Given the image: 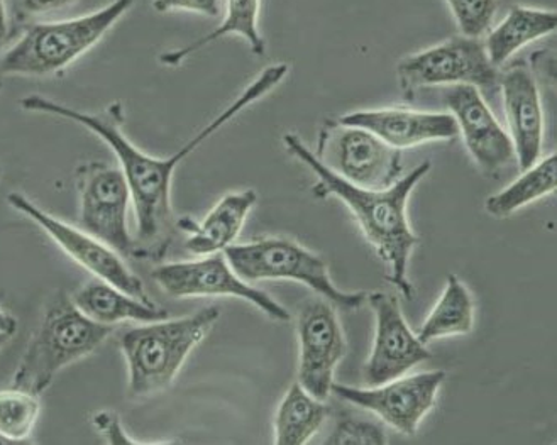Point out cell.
I'll use <instances>...</instances> for the list:
<instances>
[{
  "mask_svg": "<svg viewBox=\"0 0 557 445\" xmlns=\"http://www.w3.org/2000/svg\"><path fill=\"white\" fill-rule=\"evenodd\" d=\"M288 75V65L267 66L255 81L236 97L230 107L212 119L203 129L190 137L172 157L154 158L148 152L136 148L121 131L119 124L123 121V107L112 103L106 114H88L72 107L54 102L41 96H27L21 100L24 111L38 114L57 115L77 122L85 129L99 136L114 152L119 168L123 170L129 185L136 213V259H154L160 261L169 252L170 244L176 233V219L172 207L173 173L182 161L187 160L195 149L202 146L210 136H214L225 124L245 112L249 106L263 99L271 90H275L283 78Z\"/></svg>",
  "mask_w": 557,
  "mask_h": 445,
  "instance_id": "cell-1",
  "label": "cell"
},
{
  "mask_svg": "<svg viewBox=\"0 0 557 445\" xmlns=\"http://www.w3.org/2000/svg\"><path fill=\"white\" fill-rule=\"evenodd\" d=\"M283 143L297 160L306 163L318 176V185L313 190L319 197L333 195L355 213L368 243L376 249L388 268V282L407 300H412L413 285L409 280V261L420 239L410 227L407 206L413 188L431 172V161L417 164L409 175L400 176L398 182L385 190H370L356 187L331 172L318 160L315 152L307 148L306 143L295 134H285Z\"/></svg>",
  "mask_w": 557,
  "mask_h": 445,
  "instance_id": "cell-2",
  "label": "cell"
},
{
  "mask_svg": "<svg viewBox=\"0 0 557 445\" xmlns=\"http://www.w3.org/2000/svg\"><path fill=\"white\" fill-rule=\"evenodd\" d=\"M112 332V325L88 319L60 289L45 307L41 324L24 350L12 386L42 395L60 371L96 353Z\"/></svg>",
  "mask_w": 557,
  "mask_h": 445,
  "instance_id": "cell-3",
  "label": "cell"
},
{
  "mask_svg": "<svg viewBox=\"0 0 557 445\" xmlns=\"http://www.w3.org/2000/svg\"><path fill=\"white\" fill-rule=\"evenodd\" d=\"M219 317L221 309L210 305L182 319L158 320L124 332L121 350L129 371V395L145 398L170 388Z\"/></svg>",
  "mask_w": 557,
  "mask_h": 445,
  "instance_id": "cell-4",
  "label": "cell"
},
{
  "mask_svg": "<svg viewBox=\"0 0 557 445\" xmlns=\"http://www.w3.org/2000/svg\"><path fill=\"white\" fill-rule=\"evenodd\" d=\"M136 0L111 4L75 20L36 23L0 54V73L16 76H51L65 72L123 20Z\"/></svg>",
  "mask_w": 557,
  "mask_h": 445,
  "instance_id": "cell-5",
  "label": "cell"
},
{
  "mask_svg": "<svg viewBox=\"0 0 557 445\" xmlns=\"http://www.w3.org/2000/svg\"><path fill=\"white\" fill-rule=\"evenodd\" d=\"M231 268L245 282L292 280L313 289L319 297L346 310L367 304L364 292H343L334 285L327 263L321 256L285 237H261L252 243L230 246L224 251Z\"/></svg>",
  "mask_w": 557,
  "mask_h": 445,
  "instance_id": "cell-6",
  "label": "cell"
},
{
  "mask_svg": "<svg viewBox=\"0 0 557 445\" xmlns=\"http://www.w3.org/2000/svg\"><path fill=\"white\" fill-rule=\"evenodd\" d=\"M75 182L81 203V228L124 258H136V240L127 228V209L133 198L123 170L92 161L77 168Z\"/></svg>",
  "mask_w": 557,
  "mask_h": 445,
  "instance_id": "cell-7",
  "label": "cell"
},
{
  "mask_svg": "<svg viewBox=\"0 0 557 445\" xmlns=\"http://www.w3.org/2000/svg\"><path fill=\"white\" fill-rule=\"evenodd\" d=\"M315 157L341 178L370 190H385L401 176L398 149L361 127L344 126L339 121L325 124Z\"/></svg>",
  "mask_w": 557,
  "mask_h": 445,
  "instance_id": "cell-8",
  "label": "cell"
},
{
  "mask_svg": "<svg viewBox=\"0 0 557 445\" xmlns=\"http://www.w3.org/2000/svg\"><path fill=\"white\" fill-rule=\"evenodd\" d=\"M397 73L405 96H412L417 88L437 85L493 88L500 81L483 41L462 35L405 57L398 61Z\"/></svg>",
  "mask_w": 557,
  "mask_h": 445,
  "instance_id": "cell-9",
  "label": "cell"
},
{
  "mask_svg": "<svg viewBox=\"0 0 557 445\" xmlns=\"http://www.w3.org/2000/svg\"><path fill=\"white\" fill-rule=\"evenodd\" d=\"M154 282L175 298L234 297L249 301L270 319L288 322L290 313L275 298L255 288L231 268L224 252L202 256L197 261L160 264L154 268Z\"/></svg>",
  "mask_w": 557,
  "mask_h": 445,
  "instance_id": "cell-10",
  "label": "cell"
},
{
  "mask_svg": "<svg viewBox=\"0 0 557 445\" xmlns=\"http://www.w3.org/2000/svg\"><path fill=\"white\" fill-rule=\"evenodd\" d=\"M8 202L12 209H16L29 221L38 224L75 263L92 273L97 280L111 283L112 286H117L139 300L151 301L143 280L127 268L123 256L109 248L108 244L85 233L84 228L72 227L66 222L53 218L23 194L12 191L8 195Z\"/></svg>",
  "mask_w": 557,
  "mask_h": 445,
  "instance_id": "cell-11",
  "label": "cell"
},
{
  "mask_svg": "<svg viewBox=\"0 0 557 445\" xmlns=\"http://www.w3.org/2000/svg\"><path fill=\"white\" fill-rule=\"evenodd\" d=\"M297 335L298 385L325 401L333 392L337 364L346 355V339L334 305L322 297L309 298L298 310Z\"/></svg>",
  "mask_w": 557,
  "mask_h": 445,
  "instance_id": "cell-12",
  "label": "cell"
},
{
  "mask_svg": "<svg viewBox=\"0 0 557 445\" xmlns=\"http://www.w3.org/2000/svg\"><path fill=\"white\" fill-rule=\"evenodd\" d=\"M446 376L443 370L428 371L416 376L397 378L368 390L334 383L333 393L348 404L379 416L400 434L416 435L420 422L434 408Z\"/></svg>",
  "mask_w": 557,
  "mask_h": 445,
  "instance_id": "cell-13",
  "label": "cell"
},
{
  "mask_svg": "<svg viewBox=\"0 0 557 445\" xmlns=\"http://www.w3.org/2000/svg\"><path fill=\"white\" fill-rule=\"evenodd\" d=\"M367 304L376 319L373 349L364 364L368 386H380L405 376L417 364L432 358L428 346L410 331L394 295L373 292L367 295Z\"/></svg>",
  "mask_w": 557,
  "mask_h": 445,
  "instance_id": "cell-14",
  "label": "cell"
},
{
  "mask_svg": "<svg viewBox=\"0 0 557 445\" xmlns=\"http://www.w3.org/2000/svg\"><path fill=\"white\" fill-rule=\"evenodd\" d=\"M444 106L458 124L466 148L485 175H498L516 164L510 136L473 85H453L444 91Z\"/></svg>",
  "mask_w": 557,
  "mask_h": 445,
  "instance_id": "cell-15",
  "label": "cell"
},
{
  "mask_svg": "<svg viewBox=\"0 0 557 445\" xmlns=\"http://www.w3.org/2000/svg\"><path fill=\"white\" fill-rule=\"evenodd\" d=\"M339 122L344 126L361 127L398 151L425 143L453 141L459 136L458 124L449 112H420L388 107L349 112Z\"/></svg>",
  "mask_w": 557,
  "mask_h": 445,
  "instance_id": "cell-16",
  "label": "cell"
},
{
  "mask_svg": "<svg viewBox=\"0 0 557 445\" xmlns=\"http://www.w3.org/2000/svg\"><path fill=\"white\" fill-rule=\"evenodd\" d=\"M502 100L507 118L508 136L516 149L520 170H527L541 160L544 143V111L537 82L529 69L513 66L500 75Z\"/></svg>",
  "mask_w": 557,
  "mask_h": 445,
  "instance_id": "cell-17",
  "label": "cell"
},
{
  "mask_svg": "<svg viewBox=\"0 0 557 445\" xmlns=\"http://www.w3.org/2000/svg\"><path fill=\"white\" fill-rule=\"evenodd\" d=\"M256 202L258 194L255 190L236 191L222 197L202 222H195L190 218L178 219L176 228L188 234L185 243L187 251L195 256L224 252L239 236Z\"/></svg>",
  "mask_w": 557,
  "mask_h": 445,
  "instance_id": "cell-18",
  "label": "cell"
},
{
  "mask_svg": "<svg viewBox=\"0 0 557 445\" xmlns=\"http://www.w3.org/2000/svg\"><path fill=\"white\" fill-rule=\"evenodd\" d=\"M73 304L88 317L102 325L121 324V322H139L149 324L169 319V312L161 309L153 300L145 301L126 294L117 286L102 280H92L78 288L72 297Z\"/></svg>",
  "mask_w": 557,
  "mask_h": 445,
  "instance_id": "cell-19",
  "label": "cell"
},
{
  "mask_svg": "<svg viewBox=\"0 0 557 445\" xmlns=\"http://www.w3.org/2000/svg\"><path fill=\"white\" fill-rule=\"evenodd\" d=\"M557 14L553 9L513 5L498 26L493 27L483 46L496 69H500L523 46L546 38L556 30Z\"/></svg>",
  "mask_w": 557,
  "mask_h": 445,
  "instance_id": "cell-20",
  "label": "cell"
},
{
  "mask_svg": "<svg viewBox=\"0 0 557 445\" xmlns=\"http://www.w3.org/2000/svg\"><path fill=\"white\" fill-rule=\"evenodd\" d=\"M260 9L261 0H227L224 20L214 30H210L209 35L195 39L184 48L161 54V63L166 66L182 65L191 54L202 50L203 46L225 38V36H239L248 42L252 54L264 57L267 41L260 30Z\"/></svg>",
  "mask_w": 557,
  "mask_h": 445,
  "instance_id": "cell-21",
  "label": "cell"
},
{
  "mask_svg": "<svg viewBox=\"0 0 557 445\" xmlns=\"http://www.w3.org/2000/svg\"><path fill=\"white\" fill-rule=\"evenodd\" d=\"M473 325L474 301L470 289L466 288L465 283L455 273H450L443 295L417 332V337L420 343L428 346L429 343L449 335L470 334Z\"/></svg>",
  "mask_w": 557,
  "mask_h": 445,
  "instance_id": "cell-22",
  "label": "cell"
},
{
  "mask_svg": "<svg viewBox=\"0 0 557 445\" xmlns=\"http://www.w3.org/2000/svg\"><path fill=\"white\" fill-rule=\"evenodd\" d=\"M329 410L324 401L294 383L280 404L275 416V442L278 445H304L321 431Z\"/></svg>",
  "mask_w": 557,
  "mask_h": 445,
  "instance_id": "cell-23",
  "label": "cell"
},
{
  "mask_svg": "<svg viewBox=\"0 0 557 445\" xmlns=\"http://www.w3.org/2000/svg\"><path fill=\"white\" fill-rule=\"evenodd\" d=\"M556 154L539 160L531 168L523 170L522 175L511 182L507 188L486 198V212L493 218H510L511 213L539 198L546 197L556 190L557 185Z\"/></svg>",
  "mask_w": 557,
  "mask_h": 445,
  "instance_id": "cell-24",
  "label": "cell"
},
{
  "mask_svg": "<svg viewBox=\"0 0 557 445\" xmlns=\"http://www.w3.org/2000/svg\"><path fill=\"white\" fill-rule=\"evenodd\" d=\"M41 413L38 395L17 390L0 392V438L5 444L27 441L35 431Z\"/></svg>",
  "mask_w": 557,
  "mask_h": 445,
  "instance_id": "cell-25",
  "label": "cell"
},
{
  "mask_svg": "<svg viewBox=\"0 0 557 445\" xmlns=\"http://www.w3.org/2000/svg\"><path fill=\"white\" fill-rule=\"evenodd\" d=\"M462 36L480 38L492 27L498 0H444Z\"/></svg>",
  "mask_w": 557,
  "mask_h": 445,
  "instance_id": "cell-26",
  "label": "cell"
},
{
  "mask_svg": "<svg viewBox=\"0 0 557 445\" xmlns=\"http://www.w3.org/2000/svg\"><path fill=\"white\" fill-rule=\"evenodd\" d=\"M327 445H385V427L374 420L344 413L337 419L333 432L329 435Z\"/></svg>",
  "mask_w": 557,
  "mask_h": 445,
  "instance_id": "cell-27",
  "label": "cell"
},
{
  "mask_svg": "<svg viewBox=\"0 0 557 445\" xmlns=\"http://www.w3.org/2000/svg\"><path fill=\"white\" fill-rule=\"evenodd\" d=\"M77 0H11V11L17 21L53 14L75 4Z\"/></svg>",
  "mask_w": 557,
  "mask_h": 445,
  "instance_id": "cell-28",
  "label": "cell"
},
{
  "mask_svg": "<svg viewBox=\"0 0 557 445\" xmlns=\"http://www.w3.org/2000/svg\"><path fill=\"white\" fill-rule=\"evenodd\" d=\"M153 9L160 14L187 11L207 17H218L221 12V0H153Z\"/></svg>",
  "mask_w": 557,
  "mask_h": 445,
  "instance_id": "cell-29",
  "label": "cell"
},
{
  "mask_svg": "<svg viewBox=\"0 0 557 445\" xmlns=\"http://www.w3.org/2000/svg\"><path fill=\"white\" fill-rule=\"evenodd\" d=\"M94 427L100 434L106 435L109 444L112 445H126V444H139L138 441H134L124 431L123 423L115 416L114 411L102 410L94 417Z\"/></svg>",
  "mask_w": 557,
  "mask_h": 445,
  "instance_id": "cell-30",
  "label": "cell"
},
{
  "mask_svg": "<svg viewBox=\"0 0 557 445\" xmlns=\"http://www.w3.org/2000/svg\"><path fill=\"white\" fill-rule=\"evenodd\" d=\"M8 35H9L8 4H5V0H0V54H2V48H4L5 41H8Z\"/></svg>",
  "mask_w": 557,
  "mask_h": 445,
  "instance_id": "cell-31",
  "label": "cell"
},
{
  "mask_svg": "<svg viewBox=\"0 0 557 445\" xmlns=\"http://www.w3.org/2000/svg\"><path fill=\"white\" fill-rule=\"evenodd\" d=\"M17 331V320L14 317L9 316L4 310H0V332L5 334L14 335Z\"/></svg>",
  "mask_w": 557,
  "mask_h": 445,
  "instance_id": "cell-32",
  "label": "cell"
},
{
  "mask_svg": "<svg viewBox=\"0 0 557 445\" xmlns=\"http://www.w3.org/2000/svg\"><path fill=\"white\" fill-rule=\"evenodd\" d=\"M12 335L5 334V332H0V349L5 346V344L9 343V339H11Z\"/></svg>",
  "mask_w": 557,
  "mask_h": 445,
  "instance_id": "cell-33",
  "label": "cell"
},
{
  "mask_svg": "<svg viewBox=\"0 0 557 445\" xmlns=\"http://www.w3.org/2000/svg\"><path fill=\"white\" fill-rule=\"evenodd\" d=\"M0 444H5V442H4V441H2V438H0Z\"/></svg>",
  "mask_w": 557,
  "mask_h": 445,
  "instance_id": "cell-34",
  "label": "cell"
},
{
  "mask_svg": "<svg viewBox=\"0 0 557 445\" xmlns=\"http://www.w3.org/2000/svg\"><path fill=\"white\" fill-rule=\"evenodd\" d=\"M0 90H2V84H0Z\"/></svg>",
  "mask_w": 557,
  "mask_h": 445,
  "instance_id": "cell-35",
  "label": "cell"
}]
</instances>
